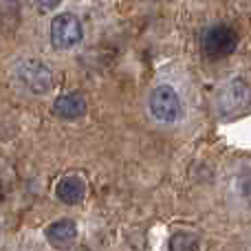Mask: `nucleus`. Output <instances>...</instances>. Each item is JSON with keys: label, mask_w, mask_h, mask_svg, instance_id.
Returning <instances> with one entry per match:
<instances>
[{"label": "nucleus", "mask_w": 251, "mask_h": 251, "mask_svg": "<svg viewBox=\"0 0 251 251\" xmlns=\"http://www.w3.org/2000/svg\"><path fill=\"white\" fill-rule=\"evenodd\" d=\"M82 22L75 13H60L51 22V42L55 49H73L82 42Z\"/></svg>", "instance_id": "3"}, {"label": "nucleus", "mask_w": 251, "mask_h": 251, "mask_svg": "<svg viewBox=\"0 0 251 251\" xmlns=\"http://www.w3.org/2000/svg\"><path fill=\"white\" fill-rule=\"evenodd\" d=\"M170 251H201V238L194 231H176L170 238Z\"/></svg>", "instance_id": "8"}, {"label": "nucleus", "mask_w": 251, "mask_h": 251, "mask_svg": "<svg viewBox=\"0 0 251 251\" xmlns=\"http://www.w3.org/2000/svg\"><path fill=\"white\" fill-rule=\"evenodd\" d=\"M150 113L154 119L163 124H172L178 122L183 115V106L181 100H178L176 91L172 86H156L150 95Z\"/></svg>", "instance_id": "1"}, {"label": "nucleus", "mask_w": 251, "mask_h": 251, "mask_svg": "<svg viewBox=\"0 0 251 251\" xmlns=\"http://www.w3.org/2000/svg\"><path fill=\"white\" fill-rule=\"evenodd\" d=\"M53 115L60 119H79L86 115V100H84L82 93L73 91V93H64L53 101Z\"/></svg>", "instance_id": "5"}, {"label": "nucleus", "mask_w": 251, "mask_h": 251, "mask_svg": "<svg viewBox=\"0 0 251 251\" xmlns=\"http://www.w3.org/2000/svg\"><path fill=\"white\" fill-rule=\"evenodd\" d=\"M55 196L66 205H79L86 199V183L82 176H64L57 183Z\"/></svg>", "instance_id": "7"}, {"label": "nucleus", "mask_w": 251, "mask_h": 251, "mask_svg": "<svg viewBox=\"0 0 251 251\" xmlns=\"http://www.w3.org/2000/svg\"><path fill=\"white\" fill-rule=\"evenodd\" d=\"M2 196H4V190H2V183H0V201H2Z\"/></svg>", "instance_id": "10"}, {"label": "nucleus", "mask_w": 251, "mask_h": 251, "mask_svg": "<svg viewBox=\"0 0 251 251\" xmlns=\"http://www.w3.org/2000/svg\"><path fill=\"white\" fill-rule=\"evenodd\" d=\"M238 47V33L229 25H214L207 29L203 38V49L212 60H221L236 51Z\"/></svg>", "instance_id": "2"}, {"label": "nucleus", "mask_w": 251, "mask_h": 251, "mask_svg": "<svg viewBox=\"0 0 251 251\" xmlns=\"http://www.w3.org/2000/svg\"><path fill=\"white\" fill-rule=\"evenodd\" d=\"M75 238H77V225L71 218H60V221L51 223L47 227V240L55 249L71 247L75 243Z\"/></svg>", "instance_id": "6"}, {"label": "nucleus", "mask_w": 251, "mask_h": 251, "mask_svg": "<svg viewBox=\"0 0 251 251\" xmlns=\"http://www.w3.org/2000/svg\"><path fill=\"white\" fill-rule=\"evenodd\" d=\"M77 251H88V249H77Z\"/></svg>", "instance_id": "11"}, {"label": "nucleus", "mask_w": 251, "mask_h": 251, "mask_svg": "<svg viewBox=\"0 0 251 251\" xmlns=\"http://www.w3.org/2000/svg\"><path fill=\"white\" fill-rule=\"evenodd\" d=\"M60 2H62V0H35V4H38L40 9H44V11H51V9H55Z\"/></svg>", "instance_id": "9"}, {"label": "nucleus", "mask_w": 251, "mask_h": 251, "mask_svg": "<svg viewBox=\"0 0 251 251\" xmlns=\"http://www.w3.org/2000/svg\"><path fill=\"white\" fill-rule=\"evenodd\" d=\"M18 77L20 82L35 95H47L53 88V73L44 62L38 60H25L18 66Z\"/></svg>", "instance_id": "4"}]
</instances>
